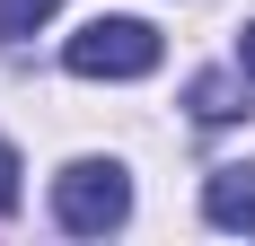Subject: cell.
I'll return each instance as SVG.
<instances>
[{"label": "cell", "mask_w": 255, "mask_h": 246, "mask_svg": "<svg viewBox=\"0 0 255 246\" xmlns=\"http://www.w3.org/2000/svg\"><path fill=\"white\" fill-rule=\"evenodd\" d=\"M53 9H62V0H0V35H35Z\"/></svg>", "instance_id": "cell-5"}, {"label": "cell", "mask_w": 255, "mask_h": 246, "mask_svg": "<svg viewBox=\"0 0 255 246\" xmlns=\"http://www.w3.org/2000/svg\"><path fill=\"white\" fill-rule=\"evenodd\" d=\"M18 176H26V167H18V149H9V141H0V220H9V211H18V194H26V185H18Z\"/></svg>", "instance_id": "cell-6"}, {"label": "cell", "mask_w": 255, "mask_h": 246, "mask_svg": "<svg viewBox=\"0 0 255 246\" xmlns=\"http://www.w3.org/2000/svg\"><path fill=\"white\" fill-rule=\"evenodd\" d=\"M238 62H247V79H255V26H247V35H238Z\"/></svg>", "instance_id": "cell-7"}, {"label": "cell", "mask_w": 255, "mask_h": 246, "mask_svg": "<svg viewBox=\"0 0 255 246\" xmlns=\"http://www.w3.org/2000/svg\"><path fill=\"white\" fill-rule=\"evenodd\" d=\"M53 220L71 229V238H106V229L132 220V176L115 158H71V167L53 176Z\"/></svg>", "instance_id": "cell-1"}, {"label": "cell", "mask_w": 255, "mask_h": 246, "mask_svg": "<svg viewBox=\"0 0 255 246\" xmlns=\"http://www.w3.org/2000/svg\"><path fill=\"white\" fill-rule=\"evenodd\" d=\"M185 106H194V123H238L247 115V88H238L229 71H203L194 88H185Z\"/></svg>", "instance_id": "cell-4"}, {"label": "cell", "mask_w": 255, "mask_h": 246, "mask_svg": "<svg viewBox=\"0 0 255 246\" xmlns=\"http://www.w3.org/2000/svg\"><path fill=\"white\" fill-rule=\"evenodd\" d=\"M203 211H211V229H238V238H255V158H229V167H211Z\"/></svg>", "instance_id": "cell-3"}, {"label": "cell", "mask_w": 255, "mask_h": 246, "mask_svg": "<svg viewBox=\"0 0 255 246\" xmlns=\"http://www.w3.org/2000/svg\"><path fill=\"white\" fill-rule=\"evenodd\" d=\"M158 53H167V44H158L150 18H88L71 44H62V62H71L79 79H150Z\"/></svg>", "instance_id": "cell-2"}]
</instances>
